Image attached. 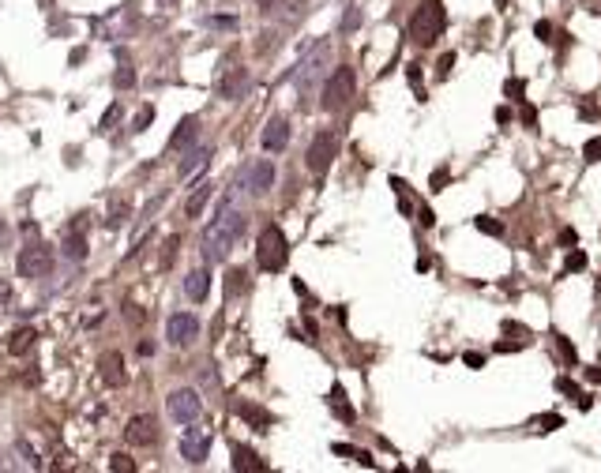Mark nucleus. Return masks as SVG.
<instances>
[{
	"mask_svg": "<svg viewBox=\"0 0 601 473\" xmlns=\"http://www.w3.org/2000/svg\"><path fill=\"white\" fill-rule=\"evenodd\" d=\"M240 233H245V214L234 211V196H226L218 203V218L203 229V255L211 263L226 259L234 252V244L240 240Z\"/></svg>",
	"mask_w": 601,
	"mask_h": 473,
	"instance_id": "nucleus-1",
	"label": "nucleus"
},
{
	"mask_svg": "<svg viewBox=\"0 0 601 473\" xmlns=\"http://www.w3.org/2000/svg\"><path fill=\"white\" fill-rule=\"evenodd\" d=\"M444 27H447V12L440 0H424V4H418V12L410 15V38L418 45H432L444 34Z\"/></svg>",
	"mask_w": 601,
	"mask_h": 473,
	"instance_id": "nucleus-2",
	"label": "nucleus"
},
{
	"mask_svg": "<svg viewBox=\"0 0 601 473\" xmlns=\"http://www.w3.org/2000/svg\"><path fill=\"white\" fill-rule=\"evenodd\" d=\"M286 252H290V244H286V233L278 226H263L260 240H256V263H260V270H267V275H275V270L286 267Z\"/></svg>",
	"mask_w": 601,
	"mask_h": 473,
	"instance_id": "nucleus-3",
	"label": "nucleus"
},
{
	"mask_svg": "<svg viewBox=\"0 0 601 473\" xmlns=\"http://www.w3.org/2000/svg\"><path fill=\"white\" fill-rule=\"evenodd\" d=\"M334 154H339V135H334L331 128H324V132H316V135H312L308 154H304V165H308V170L316 173V177H324V173L331 170Z\"/></svg>",
	"mask_w": 601,
	"mask_h": 473,
	"instance_id": "nucleus-4",
	"label": "nucleus"
},
{
	"mask_svg": "<svg viewBox=\"0 0 601 473\" xmlns=\"http://www.w3.org/2000/svg\"><path fill=\"white\" fill-rule=\"evenodd\" d=\"M354 86H357L354 68H334L331 79H327V86H324V109L327 113H334V109L346 106V102L354 98Z\"/></svg>",
	"mask_w": 601,
	"mask_h": 473,
	"instance_id": "nucleus-5",
	"label": "nucleus"
},
{
	"mask_svg": "<svg viewBox=\"0 0 601 473\" xmlns=\"http://www.w3.org/2000/svg\"><path fill=\"white\" fill-rule=\"evenodd\" d=\"M15 267H19L23 278H45L53 267V252L45 244H27L19 255H15Z\"/></svg>",
	"mask_w": 601,
	"mask_h": 473,
	"instance_id": "nucleus-6",
	"label": "nucleus"
},
{
	"mask_svg": "<svg viewBox=\"0 0 601 473\" xmlns=\"http://www.w3.org/2000/svg\"><path fill=\"white\" fill-rule=\"evenodd\" d=\"M196 338H199V319L192 316V312H173V316L166 319V342H170V346L184 349Z\"/></svg>",
	"mask_w": 601,
	"mask_h": 473,
	"instance_id": "nucleus-7",
	"label": "nucleus"
},
{
	"mask_svg": "<svg viewBox=\"0 0 601 473\" xmlns=\"http://www.w3.org/2000/svg\"><path fill=\"white\" fill-rule=\"evenodd\" d=\"M199 413H203V402H199V395L192 387H181L170 395V417L181 424H196Z\"/></svg>",
	"mask_w": 601,
	"mask_h": 473,
	"instance_id": "nucleus-8",
	"label": "nucleus"
},
{
	"mask_svg": "<svg viewBox=\"0 0 601 473\" xmlns=\"http://www.w3.org/2000/svg\"><path fill=\"white\" fill-rule=\"evenodd\" d=\"M124 439L132 447H150V443H158V421L150 413H139V417H132L128 421V428H124Z\"/></svg>",
	"mask_w": 601,
	"mask_h": 473,
	"instance_id": "nucleus-9",
	"label": "nucleus"
},
{
	"mask_svg": "<svg viewBox=\"0 0 601 473\" xmlns=\"http://www.w3.org/2000/svg\"><path fill=\"white\" fill-rule=\"evenodd\" d=\"M324 64H327V45L319 42V45H316V53H312V57H304V60L297 64V68L290 71V79H293V83L301 86V91H308V79L316 76V71L324 68Z\"/></svg>",
	"mask_w": 601,
	"mask_h": 473,
	"instance_id": "nucleus-10",
	"label": "nucleus"
},
{
	"mask_svg": "<svg viewBox=\"0 0 601 473\" xmlns=\"http://www.w3.org/2000/svg\"><path fill=\"white\" fill-rule=\"evenodd\" d=\"M181 454H184V462H192V466L207 462V454H211V436H203V432H188V436L181 439Z\"/></svg>",
	"mask_w": 601,
	"mask_h": 473,
	"instance_id": "nucleus-11",
	"label": "nucleus"
},
{
	"mask_svg": "<svg viewBox=\"0 0 601 473\" xmlns=\"http://www.w3.org/2000/svg\"><path fill=\"white\" fill-rule=\"evenodd\" d=\"M260 139H263V147H267V150H275V154H278V150H286V143H290V120L271 117Z\"/></svg>",
	"mask_w": 601,
	"mask_h": 473,
	"instance_id": "nucleus-12",
	"label": "nucleus"
},
{
	"mask_svg": "<svg viewBox=\"0 0 601 473\" xmlns=\"http://www.w3.org/2000/svg\"><path fill=\"white\" fill-rule=\"evenodd\" d=\"M98 376L106 380V387H124V383H128L124 357H120V354H106V357L98 360Z\"/></svg>",
	"mask_w": 601,
	"mask_h": 473,
	"instance_id": "nucleus-13",
	"label": "nucleus"
},
{
	"mask_svg": "<svg viewBox=\"0 0 601 473\" xmlns=\"http://www.w3.org/2000/svg\"><path fill=\"white\" fill-rule=\"evenodd\" d=\"M245 86H248V68H226V76L218 79V94L226 102H234L245 94Z\"/></svg>",
	"mask_w": 601,
	"mask_h": 473,
	"instance_id": "nucleus-14",
	"label": "nucleus"
},
{
	"mask_svg": "<svg viewBox=\"0 0 601 473\" xmlns=\"http://www.w3.org/2000/svg\"><path fill=\"white\" fill-rule=\"evenodd\" d=\"M271 184H275V165L267 162V158H260V162L248 170V192H271Z\"/></svg>",
	"mask_w": 601,
	"mask_h": 473,
	"instance_id": "nucleus-15",
	"label": "nucleus"
},
{
	"mask_svg": "<svg viewBox=\"0 0 601 473\" xmlns=\"http://www.w3.org/2000/svg\"><path fill=\"white\" fill-rule=\"evenodd\" d=\"M196 135H199V120H196V117H184L181 124H177V132L170 135V143H166V147H170V150H181V147H188Z\"/></svg>",
	"mask_w": 601,
	"mask_h": 473,
	"instance_id": "nucleus-16",
	"label": "nucleus"
},
{
	"mask_svg": "<svg viewBox=\"0 0 601 473\" xmlns=\"http://www.w3.org/2000/svg\"><path fill=\"white\" fill-rule=\"evenodd\" d=\"M207 290H211V275H207V270H192V275L184 278V293H188L196 304L207 301Z\"/></svg>",
	"mask_w": 601,
	"mask_h": 473,
	"instance_id": "nucleus-17",
	"label": "nucleus"
},
{
	"mask_svg": "<svg viewBox=\"0 0 601 473\" xmlns=\"http://www.w3.org/2000/svg\"><path fill=\"white\" fill-rule=\"evenodd\" d=\"M34 327H19V331L8 334V354H27L30 346H34Z\"/></svg>",
	"mask_w": 601,
	"mask_h": 473,
	"instance_id": "nucleus-18",
	"label": "nucleus"
},
{
	"mask_svg": "<svg viewBox=\"0 0 601 473\" xmlns=\"http://www.w3.org/2000/svg\"><path fill=\"white\" fill-rule=\"evenodd\" d=\"M211 192H214L211 184H199V188L188 196V203H184V214H188V218H199L203 207H207V199H211Z\"/></svg>",
	"mask_w": 601,
	"mask_h": 473,
	"instance_id": "nucleus-19",
	"label": "nucleus"
},
{
	"mask_svg": "<svg viewBox=\"0 0 601 473\" xmlns=\"http://www.w3.org/2000/svg\"><path fill=\"white\" fill-rule=\"evenodd\" d=\"M207 158H211V147H199V150H188V158H184V162H181V177H192V173H196V170H203V165H207Z\"/></svg>",
	"mask_w": 601,
	"mask_h": 473,
	"instance_id": "nucleus-20",
	"label": "nucleus"
},
{
	"mask_svg": "<svg viewBox=\"0 0 601 473\" xmlns=\"http://www.w3.org/2000/svg\"><path fill=\"white\" fill-rule=\"evenodd\" d=\"M327 402H331V410H334V417H339V421H346V424H350V421L357 417V413H354V406L346 402V395H342V387H334Z\"/></svg>",
	"mask_w": 601,
	"mask_h": 473,
	"instance_id": "nucleus-21",
	"label": "nucleus"
},
{
	"mask_svg": "<svg viewBox=\"0 0 601 473\" xmlns=\"http://www.w3.org/2000/svg\"><path fill=\"white\" fill-rule=\"evenodd\" d=\"M64 255H68V259H76V263H83L87 259V237L83 233H68V237H64Z\"/></svg>",
	"mask_w": 601,
	"mask_h": 473,
	"instance_id": "nucleus-22",
	"label": "nucleus"
},
{
	"mask_svg": "<svg viewBox=\"0 0 601 473\" xmlns=\"http://www.w3.org/2000/svg\"><path fill=\"white\" fill-rule=\"evenodd\" d=\"M234 470H240V473L263 470V462L256 459V451H248V447H237V451H234Z\"/></svg>",
	"mask_w": 601,
	"mask_h": 473,
	"instance_id": "nucleus-23",
	"label": "nucleus"
},
{
	"mask_svg": "<svg viewBox=\"0 0 601 473\" xmlns=\"http://www.w3.org/2000/svg\"><path fill=\"white\" fill-rule=\"evenodd\" d=\"M474 226H477L485 237H503V222H500V218H488V214H481V218H474Z\"/></svg>",
	"mask_w": 601,
	"mask_h": 473,
	"instance_id": "nucleus-24",
	"label": "nucleus"
},
{
	"mask_svg": "<svg viewBox=\"0 0 601 473\" xmlns=\"http://www.w3.org/2000/svg\"><path fill=\"white\" fill-rule=\"evenodd\" d=\"M229 282H226V297H237V293H245L248 290V275L245 270H229Z\"/></svg>",
	"mask_w": 601,
	"mask_h": 473,
	"instance_id": "nucleus-25",
	"label": "nucleus"
},
{
	"mask_svg": "<svg viewBox=\"0 0 601 473\" xmlns=\"http://www.w3.org/2000/svg\"><path fill=\"white\" fill-rule=\"evenodd\" d=\"M240 417H245V421H252V424H271V421H275L267 410H256V406H240Z\"/></svg>",
	"mask_w": 601,
	"mask_h": 473,
	"instance_id": "nucleus-26",
	"label": "nucleus"
},
{
	"mask_svg": "<svg viewBox=\"0 0 601 473\" xmlns=\"http://www.w3.org/2000/svg\"><path fill=\"white\" fill-rule=\"evenodd\" d=\"M503 94H508V98H515V102H526V98H523V94H526V83H523V79H508V83H503Z\"/></svg>",
	"mask_w": 601,
	"mask_h": 473,
	"instance_id": "nucleus-27",
	"label": "nucleus"
},
{
	"mask_svg": "<svg viewBox=\"0 0 601 473\" xmlns=\"http://www.w3.org/2000/svg\"><path fill=\"white\" fill-rule=\"evenodd\" d=\"M406 79L413 83V94L424 102V86H421V71H418V64H406Z\"/></svg>",
	"mask_w": 601,
	"mask_h": 473,
	"instance_id": "nucleus-28",
	"label": "nucleus"
},
{
	"mask_svg": "<svg viewBox=\"0 0 601 473\" xmlns=\"http://www.w3.org/2000/svg\"><path fill=\"white\" fill-rule=\"evenodd\" d=\"M150 120H155V106H143L139 113H135V132H147Z\"/></svg>",
	"mask_w": 601,
	"mask_h": 473,
	"instance_id": "nucleus-29",
	"label": "nucleus"
},
{
	"mask_svg": "<svg viewBox=\"0 0 601 473\" xmlns=\"http://www.w3.org/2000/svg\"><path fill=\"white\" fill-rule=\"evenodd\" d=\"M560 424H564V417H560V413H545V417H538V428H541V432H556Z\"/></svg>",
	"mask_w": 601,
	"mask_h": 473,
	"instance_id": "nucleus-30",
	"label": "nucleus"
},
{
	"mask_svg": "<svg viewBox=\"0 0 601 473\" xmlns=\"http://www.w3.org/2000/svg\"><path fill=\"white\" fill-rule=\"evenodd\" d=\"M582 154H587V162H601V135H594V139H587Z\"/></svg>",
	"mask_w": 601,
	"mask_h": 473,
	"instance_id": "nucleus-31",
	"label": "nucleus"
},
{
	"mask_svg": "<svg viewBox=\"0 0 601 473\" xmlns=\"http://www.w3.org/2000/svg\"><path fill=\"white\" fill-rule=\"evenodd\" d=\"M109 466H113L117 473H132V470H135V462L128 459V454H113V462H109Z\"/></svg>",
	"mask_w": 601,
	"mask_h": 473,
	"instance_id": "nucleus-32",
	"label": "nucleus"
},
{
	"mask_svg": "<svg viewBox=\"0 0 601 473\" xmlns=\"http://www.w3.org/2000/svg\"><path fill=\"white\" fill-rule=\"evenodd\" d=\"M113 83H117V86H132V83H135V71H132V68H120L117 76H113Z\"/></svg>",
	"mask_w": 601,
	"mask_h": 473,
	"instance_id": "nucleus-33",
	"label": "nucleus"
},
{
	"mask_svg": "<svg viewBox=\"0 0 601 473\" xmlns=\"http://www.w3.org/2000/svg\"><path fill=\"white\" fill-rule=\"evenodd\" d=\"M582 267H587V255H582V252L567 255V275H571V270H582Z\"/></svg>",
	"mask_w": 601,
	"mask_h": 473,
	"instance_id": "nucleus-34",
	"label": "nucleus"
},
{
	"mask_svg": "<svg viewBox=\"0 0 601 473\" xmlns=\"http://www.w3.org/2000/svg\"><path fill=\"white\" fill-rule=\"evenodd\" d=\"M556 391H564V395H571V398H579V387H575V383H571V380H567V376H560V380H556Z\"/></svg>",
	"mask_w": 601,
	"mask_h": 473,
	"instance_id": "nucleus-35",
	"label": "nucleus"
},
{
	"mask_svg": "<svg viewBox=\"0 0 601 473\" xmlns=\"http://www.w3.org/2000/svg\"><path fill=\"white\" fill-rule=\"evenodd\" d=\"M560 354H564V360H567V365H575V360H579V354H575V346H571V342H567V338H560Z\"/></svg>",
	"mask_w": 601,
	"mask_h": 473,
	"instance_id": "nucleus-36",
	"label": "nucleus"
},
{
	"mask_svg": "<svg viewBox=\"0 0 601 473\" xmlns=\"http://www.w3.org/2000/svg\"><path fill=\"white\" fill-rule=\"evenodd\" d=\"M357 23H361V12H357V8H350L346 19H342V30H357Z\"/></svg>",
	"mask_w": 601,
	"mask_h": 473,
	"instance_id": "nucleus-37",
	"label": "nucleus"
},
{
	"mask_svg": "<svg viewBox=\"0 0 601 473\" xmlns=\"http://www.w3.org/2000/svg\"><path fill=\"white\" fill-rule=\"evenodd\" d=\"M211 27H222V30H234V27H237V19H234V15H214V19H211Z\"/></svg>",
	"mask_w": 601,
	"mask_h": 473,
	"instance_id": "nucleus-38",
	"label": "nucleus"
},
{
	"mask_svg": "<svg viewBox=\"0 0 601 473\" xmlns=\"http://www.w3.org/2000/svg\"><path fill=\"white\" fill-rule=\"evenodd\" d=\"M117 120H120V106H109V109H106V117H102V128H113Z\"/></svg>",
	"mask_w": 601,
	"mask_h": 473,
	"instance_id": "nucleus-39",
	"label": "nucleus"
},
{
	"mask_svg": "<svg viewBox=\"0 0 601 473\" xmlns=\"http://www.w3.org/2000/svg\"><path fill=\"white\" fill-rule=\"evenodd\" d=\"M560 244L575 248V244H579V233H575V229H560Z\"/></svg>",
	"mask_w": 601,
	"mask_h": 473,
	"instance_id": "nucleus-40",
	"label": "nucleus"
},
{
	"mask_svg": "<svg viewBox=\"0 0 601 473\" xmlns=\"http://www.w3.org/2000/svg\"><path fill=\"white\" fill-rule=\"evenodd\" d=\"M523 124H526V128H534V124H538V109H534L530 102L523 106Z\"/></svg>",
	"mask_w": 601,
	"mask_h": 473,
	"instance_id": "nucleus-41",
	"label": "nucleus"
},
{
	"mask_svg": "<svg viewBox=\"0 0 601 473\" xmlns=\"http://www.w3.org/2000/svg\"><path fill=\"white\" fill-rule=\"evenodd\" d=\"M534 34H538L541 42H552V38H549V34H552V23H545V19H541L538 27H534Z\"/></svg>",
	"mask_w": 601,
	"mask_h": 473,
	"instance_id": "nucleus-42",
	"label": "nucleus"
},
{
	"mask_svg": "<svg viewBox=\"0 0 601 473\" xmlns=\"http://www.w3.org/2000/svg\"><path fill=\"white\" fill-rule=\"evenodd\" d=\"M451 68H455V53H444V57H440V68H436V71H440V76H447Z\"/></svg>",
	"mask_w": 601,
	"mask_h": 473,
	"instance_id": "nucleus-43",
	"label": "nucleus"
},
{
	"mask_svg": "<svg viewBox=\"0 0 601 473\" xmlns=\"http://www.w3.org/2000/svg\"><path fill=\"white\" fill-rule=\"evenodd\" d=\"M462 360H466L470 368H485V354H474V349H470V354L462 357Z\"/></svg>",
	"mask_w": 601,
	"mask_h": 473,
	"instance_id": "nucleus-44",
	"label": "nucleus"
},
{
	"mask_svg": "<svg viewBox=\"0 0 601 473\" xmlns=\"http://www.w3.org/2000/svg\"><path fill=\"white\" fill-rule=\"evenodd\" d=\"M515 349H523V342H496V354H515Z\"/></svg>",
	"mask_w": 601,
	"mask_h": 473,
	"instance_id": "nucleus-45",
	"label": "nucleus"
},
{
	"mask_svg": "<svg viewBox=\"0 0 601 473\" xmlns=\"http://www.w3.org/2000/svg\"><path fill=\"white\" fill-rule=\"evenodd\" d=\"M447 177H451V173H447V170H436V173H432V188H444V184H447Z\"/></svg>",
	"mask_w": 601,
	"mask_h": 473,
	"instance_id": "nucleus-46",
	"label": "nucleus"
},
{
	"mask_svg": "<svg viewBox=\"0 0 601 473\" xmlns=\"http://www.w3.org/2000/svg\"><path fill=\"white\" fill-rule=\"evenodd\" d=\"M173 255H177V237H170V240H166V267L173 263Z\"/></svg>",
	"mask_w": 601,
	"mask_h": 473,
	"instance_id": "nucleus-47",
	"label": "nucleus"
},
{
	"mask_svg": "<svg viewBox=\"0 0 601 473\" xmlns=\"http://www.w3.org/2000/svg\"><path fill=\"white\" fill-rule=\"evenodd\" d=\"M418 218H421V226H424V229H429V226H436V218H432V211H429V207H421V214H418Z\"/></svg>",
	"mask_w": 601,
	"mask_h": 473,
	"instance_id": "nucleus-48",
	"label": "nucleus"
},
{
	"mask_svg": "<svg viewBox=\"0 0 601 473\" xmlns=\"http://www.w3.org/2000/svg\"><path fill=\"white\" fill-rule=\"evenodd\" d=\"M508 120H511V109L500 106V109H496V124H508Z\"/></svg>",
	"mask_w": 601,
	"mask_h": 473,
	"instance_id": "nucleus-49",
	"label": "nucleus"
},
{
	"mask_svg": "<svg viewBox=\"0 0 601 473\" xmlns=\"http://www.w3.org/2000/svg\"><path fill=\"white\" fill-rule=\"evenodd\" d=\"M124 316H128V319H132V323H139V319H143V312H139V308H135V304H128V312H124Z\"/></svg>",
	"mask_w": 601,
	"mask_h": 473,
	"instance_id": "nucleus-50",
	"label": "nucleus"
},
{
	"mask_svg": "<svg viewBox=\"0 0 601 473\" xmlns=\"http://www.w3.org/2000/svg\"><path fill=\"white\" fill-rule=\"evenodd\" d=\"M275 4H278V0H256V8H260V12H271Z\"/></svg>",
	"mask_w": 601,
	"mask_h": 473,
	"instance_id": "nucleus-51",
	"label": "nucleus"
},
{
	"mask_svg": "<svg viewBox=\"0 0 601 473\" xmlns=\"http://www.w3.org/2000/svg\"><path fill=\"white\" fill-rule=\"evenodd\" d=\"M587 380H590V383H601V368H590V372H587Z\"/></svg>",
	"mask_w": 601,
	"mask_h": 473,
	"instance_id": "nucleus-52",
	"label": "nucleus"
},
{
	"mask_svg": "<svg viewBox=\"0 0 601 473\" xmlns=\"http://www.w3.org/2000/svg\"><path fill=\"white\" fill-rule=\"evenodd\" d=\"M8 297H12V290H8V282H0V304H4Z\"/></svg>",
	"mask_w": 601,
	"mask_h": 473,
	"instance_id": "nucleus-53",
	"label": "nucleus"
}]
</instances>
